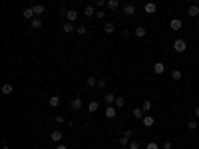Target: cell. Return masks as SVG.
Listing matches in <instances>:
<instances>
[{
  "label": "cell",
  "mask_w": 199,
  "mask_h": 149,
  "mask_svg": "<svg viewBox=\"0 0 199 149\" xmlns=\"http://www.w3.org/2000/svg\"><path fill=\"white\" fill-rule=\"evenodd\" d=\"M173 50H175V52H185V50H187V42L185 40H181V38H177L175 42H173Z\"/></svg>",
  "instance_id": "6da1fadb"
},
{
  "label": "cell",
  "mask_w": 199,
  "mask_h": 149,
  "mask_svg": "<svg viewBox=\"0 0 199 149\" xmlns=\"http://www.w3.org/2000/svg\"><path fill=\"white\" fill-rule=\"evenodd\" d=\"M116 116H117V108L116 105H108L105 108V119H116Z\"/></svg>",
  "instance_id": "7a4b0ae2"
},
{
  "label": "cell",
  "mask_w": 199,
  "mask_h": 149,
  "mask_svg": "<svg viewBox=\"0 0 199 149\" xmlns=\"http://www.w3.org/2000/svg\"><path fill=\"white\" fill-rule=\"evenodd\" d=\"M50 139H52L54 143H62V139H64V135H62V131H60V129H56V131H52V135H50Z\"/></svg>",
  "instance_id": "3957f363"
},
{
  "label": "cell",
  "mask_w": 199,
  "mask_h": 149,
  "mask_svg": "<svg viewBox=\"0 0 199 149\" xmlns=\"http://www.w3.org/2000/svg\"><path fill=\"white\" fill-rule=\"evenodd\" d=\"M181 26H183V24H181V20H179V18H173L171 22H169V28H171L173 32H179Z\"/></svg>",
  "instance_id": "277c9868"
},
{
  "label": "cell",
  "mask_w": 199,
  "mask_h": 149,
  "mask_svg": "<svg viewBox=\"0 0 199 149\" xmlns=\"http://www.w3.org/2000/svg\"><path fill=\"white\" fill-rule=\"evenodd\" d=\"M187 14L191 16V18H197L199 16V4H191V6L187 8Z\"/></svg>",
  "instance_id": "5b68a950"
},
{
  "label": "cell",
  "mask_w": 199,
  "mask_h": 149,
  "mask_svg": "<svg viewBox=\"0 0 199 149\" xmlns=\"http://www.w3.org/2000/svg\"><path fill=\"white\" fill-rule=\"evenodd\" d=\"M82 104H84V101H82V97H74V100L70 101V108L74 109V112H78V109L82 108Z\"/></svg>",
  "instance_id": "8992f818"
},
{
  "label": "cell",
  "mask_w": 199,
  "mask_h": 149,
  "mask_svg": "<svg viewBox=\"0 0 199 149\" xmlns=\"http://www.w3.org/2000/svg\"><path fill=\"white\" fill-rule=\"evenodd\" d=\"M116 97H117V96H113L112 92H105V96H104L105 105H113V104H116Z\"/></svg>",
  "instance_id": "52a82bcc"
},
{
  "label": "cell",
  "mask_w": 199,
  "mask_h": 149,
  "mask_svg": "<svg viewBox=\"0 0 199 149\" xmlns=\"http://www.w3.org/2000/svg\"><path fill=\"white\" fill-rule=\"evenodd\" d=\"M0 92H2L4 96H10V93L14 92V88H12V84H10V82H6V84H2V88H0Z\"/></svg>",
  "instance_id": "ba28073f"
},
{
  "label": "cell",
  "mask_w": 199,
  "mask_h": 149,
  "mask_svg": "<svg viewBox=\"0 0 199 149\" xmlns=\"http://www.w3.org/2000/svg\"><path fill=\"white\" fill-rule=\"evenodd\" d=\"M22 16H24L26 20H34V18H36V14H34V8H32V6H28L26 10L22 12Z\"/></svg>",
  "instance_id": "9c48e42d"
},
{
  "label": "cell",
  "mask_w": 199,
  "mask_h": 149,
  "mask_svg": "<svg viewBox=\"0 0 199 149\" xmlns=\"http://www.w3.org/2000/svg\"><path fill=\"white\" fill-rule=\"evenodd\" d=\"M78 20V12L76 10H68L66 12V22H76Z\"/></svg>",
  "instance_id": "30bf717a"
},
{
  "label": "cell",
  "mask_w": 199,
  "mask_h": 149,
  "mask_svg": "<svg viewBox=\"0 0 199 149\" xmlns=\"http://www.w3.org/2000/svg\"><path fill=\"white\" fill-rule=\"evenodd\" d=\"M153 72H155V74H163V72H165V64H163V62H155L153 64Z\"/></svg>",
  "instance_id": "8fae6325"
},
{
  "label": "cell",
  "mask_w": 199,
  "mask_h": 149,
  "mask_svg": "<svg viewBox=\"0 0 199 149\" xmlns=\"http://www.w3.org/2000/svg\"><path fill=\"white\" fill-rule=\"evenodd\" d=\"M141 123H143V127H153L155 119H153V116H145V117L141 119Z\"/></svg>",
  "instance_id": "7c38bea8"
},
{
  "label": "cell",
  "mask_w": 199,
  "mask_h": 149,
  "mask_svg": "<svg viewBox=\"0 0 199 149\" xmlns=\"http://www.w3.org/2000/svg\"><path fill=\"white\" fill-rule=\"evenodd\" d=\"M132 113H133V117H135V119H139V121H141V119L145 117V112H143L141 108H133V112H132Z\"/></svg>",
  "instance_id": "4fadbf2b"
},
{
  "label": "cell",
  "mask_w": 199,
  "mask_h": 149,
  "mask_svg": "<svg viewBox=\"0 0 199 149\" xmlns=\"http://www.w3.org/2000/svg\"><path fill=\"white\" fill-rule=\"evenodd\" d=\"M155 8H157V6H155V2H147L145 6H143V12H145V14H153Z\"/></svg>",
  "instance_id": "5bb4252c"
},
{
  "label": "cell",
  "mask_w": 199,
  "mask_h": 149,
  "mask_svg": "<svg viewBox=\"0 0 199 149\" xmlns=\"http://www.w3.org/2000/svg\"><path fill=\"white\" fill-rule=\"evenodd\" d=\"M124 14L125 16H133L135 14V6H133V4H125V6H124Z\"/></svg>",
  "instance_id": "9a60e30c"
},
{
  "label": "cell",
  "mask_w": 199,
  "mask_h": 149,
  "mask_svg": "<svg viewBox=\"0 0 199 149\" xmlns=\"http://www.w3.org/2000/svg\"><path fill=\"white\" fill-rule=\"evenodd\" d=\"M62 30H64V32L66 34H72V32H74V22H64V24H62Z\"/></svg>",
  "instance_id": "2e32d148"
},
{
  "label": "cell",
  "mask_w": 199,
  "mask_h": 149,
  "mask_svg": "<svg viewBox=\"0 0 199 149\" xmlns=\"http://www.w3.org/2000/svg\"><path fill=\"white\" fill-rule=\"evenodd\" d=\"M30 28L32 30H38V28H42V18H34V20H30Z\"/></svg>",
  "instance_id": "e0dca14e"
},
{
  "label": "cell",
  "mask_w": 199,
  "mask_h": 149,
  "mask_svg": "<svg viewBox=\"0 0 199 149\" xmlns=\"http://www.w3.org/2000/svg\"><path fill=\"white\" fill-rule=\"evenodd\" d=\"M133 34H135V36H137V38H145V34H147V30H145V28H143V26H137V28H135V30H133Z\"/></svg>",
  "instance_id": "ac0fdd59"
},
{
  "label": "cell",
  "mask_w": 199,
  "mask_h": 149,
  "mask_svg": "<svg viewBox=\"0 0 199 149\" xmlns=\"http://www.w3.org/2000/svg\"><path fill=\"white\" fill-rule=\"evenodd\" d=\"M48 104H50V108H58L60 105V96H52L48 100Z\"/></svg>",
  "instance_id": "d6986e66"
},
{
  "label": "cell",
  "mask_w": 199,
  "mask_h": 149,
  "mask_svg": "<svg viewBox=\"0 0 199 149\" xmlns=\"http://www.w3.org/2000/svg\"><path fill=\"white\" fill-rule=\"evenodd\" d=\"M108 8L112 12H116L117 8H120V0H108Z\"/></svg>",
  "instance_id": "ffe728a7"
},
{
  "label": "cell",
  "mask_w": 199,
  "mask_h": 149,
  "mask_svg": "<svg viewBox=\"0 0 199 149\" xmlns=\"http://www.w3.org/2000/svg\"><path fill=\"white\" fill-rule=\"evenodd\" d=\"M141 109H143V112H145V113H149L151 109H153V104H151L149 100H145V101H143V104H141Z\"/></svg>",
  "instance_id": "44dd1931"
},
{
  "label": "cell",
  "mask_w": 199,
  "mask_h": 149,
  "mask_svg": "<svg viewBox=\"0 0 199 149\" xmlns=\"http://www.w3.org/2000/svg\"><path fill=\"white\" fill-rule=\"evenodd\" d=\"M32 8H34V14H36L38 18H40V16L44 14V6H42V4H34Z\"/></svg>",
  "instance_id": "7402d4cb"
},
{
  "label": "cell",
  "mask_w": 199,
  "mask_h": 149,
  "mask_svg": "<svg viewBox=\"0 0 199 149\" xmlns=\"http://www.w3.org/2000/svg\"><path fill=\"white\" fill-rule=\"evenodd\" d=\"M98 109H100V104H98V101H90V105H88V112H90V113H96Z\"/></svg>",
  "instance_id": "603a6c76"
},
{
  "label": "cell",
  "mask_w": 199,
  "mask_h": 149,
  "mask_svg": "<svg viewBox=\"0 0 199 149\" xmlns=\"http://www.w3.org/2000/svg\"><path fill=\"white\" fill-rule=\"evenodd\" d=\"M96 14V8L94 6H86L84 8V16H88V18H92V16Z\"/></svg>",
  "instance_id": "cb8c5ba5"
},
{
  "label": "cell",
  "mask_w": 199,
  "mask_h": 149,
  "mask_svg": "<svg viewBox=\"0 0 199 149\" xmlns=\"http://www.w3.org/2000/svg\"><path fill=\"white\" fill-rule=\"evenodd\" d=\"M197 125H199L197 119H189V121H187V129H189V131H195V129H197Z\"/></svg>",
  "instance_id": "d4e9b609"
},
{
  "label": "cell",
  "mask_w": 199,
  "mask_h": 149,
  "mask_svg": "<svg viewBox=\"0 0 199 149\" xmlns=\"http://www.w3.org/2000/svg\"><path fill=\"white\" fill-rule=\"evenodd\" d=\"M181 76H183V74H181V70H173L171 72V80H175V82H179Z\"/></svg>",
  "instance_id": "484cf974"
},
{
  "label": "cell",
  "mask_w": 199,
  "mask_h": 149,
  "mask_svg": "<svg viewBox=\"0 0 199 149\" xmlns=\"http://www.w3.org/2000/svg\"><path fill=\"white\" fill-rule=\"evenodd\" d=\"M113 30H116V26H113V24H109V22L104 26V32L105 34H113Z\"/></svg>",
  "instance_id": "4316f807"
},
{
  "label": "cell",
  "mask_w": 199,
  "mask_h": 149,
  "mask_svg": "<svg viewBox=\"0 0 199 149\" xmlns=\"http://www.w3.org/2000/svg\"><path fill=\"white\" fill-rule=\"evenodd\" d=\"M76 32H78V34H80V36H84V34H86V32H88V26H84V24H80V26H78V28H76Z\"/></svg>",
  "instance_id": "83f0119b"
},
{
  "label": "cell",
  "mask_w": 199,
  "mask_h": 149,
  "mask_svg": "<svg viewBox=\"0 0 199 149\" xmlns=\"http://www.w3.org/2000/svg\"><path fill=\"white\" fill-rule=\"evenodd\" d=\"M88 86H90V88H96V86H98V80H96L94 76H90V78H88Z\"/></svg>",
  "instance_id": "f1b7e54d"
},
{
  "label": "cell",
  "mask_w": 199,
  "mask_h": 149,
  "mask_svg": "<svg viewBox=\"0 0 199 149\" xmlns=\"http://www.w3.org/2000/svg\"><path fill=\"white\" fill-rule=\"evenodd\" d=\"M124 104H125V100L117 96V97H116V104H113V105H116V108H124Z\"/></svg>",
  "instance_id": "f546056e"
},
{
  "label": "cell",
  "mask_w": 199,
  "mask_h": 149,
  "mask_svg": "<svg viewBox=\"0 0 199 149\" xmlns=\"http://www.w3.org/2000/svg\"><path fill=\"white\" fill-rule=\"evenodd\" d=\"M120 145H121V147H124V145H129V137L121 135V137H120Z\"/></svg>",
  "instance_id": "4dcf8cb0"
},
{
  "label": "cell",
  "mask_w": 199,
  "mask_h": 149,
  "mask_svg": "<svg viewBox=\"0 0 199 149\" xmlns=\"http://www.w3.org/2000/svg\"><path fill=\"white\" fill-rule=\"evenodd\" d=\"M145 149H159V147H157V143H155V141H149L145 145Z\"/></svg>",
  "instance_id": "1f68e13d"
},
{
  "label": "cell",
  "mask_w": 199,
  "mask_h": 149,
  "mask_svg": "<svg viewBox=\"0 0 199 149\" xmlns=\"http://www.w3.org/2000/svg\"><path fill=\"white\" fill-rule=\"evenodd\" d=\"M98 88H101V89L105 88V78H100V80H98Z\"/></svg>",
  "instance_id": "d6a6232c"
},
{
  "label": "cell",
  "mask_w": 199,
  "mask_h": 149,
  "mask_svg": "<svg viewBox=\"0 0 199 149\" xmlns=\"http://www.w3.org/2000/svg\"><path fill=\"white\" fill-rule=\"evenodd\" d=\"M129 149H139V141H129Z\"/></svg>",
  "instance_id": "836d02e7"
},
{
  "label": "cell",
  "mask_w": 199,
  "mask_h": 149,
  "mask_svg": "<svg viewBox=\"0 0 199 149\" xmlns=\"http://www.w3.org/2000/svg\"><path fill=\"white\" fill-rule=\"evenodd\" d=\"M56 123H66V117L64 116H56Z\"/></svg>",
  "instance_id": "e575fe53"
},
{
  "label": "cell",
  "mask_w": 199,
  "mask_h": 149,
  "mask_svg": "<svg viewBox=\"0 0 199 149\" xmlns=\"http://www.w3.org/2000/svg\"><path fill=\"white\" fill-rule=\"evenodd\" d=\"M163 149H173V145H171V141H165V143H163Z\"/></svg>",
  "instance_id": "d590c367"
},
{
  "label": "cell",
  "mask_w": 199,
  "mask_h": 149,
  "mask_svg": "<svg viewBox=\"0 0 199 149\" xmlns=\"http://www.w3.org/2000/svg\"><path fill=\"white\" fill-rule=\"evenodd\" d=\"M124 135H125V137H132L133 131H132V129H125V131H124Z\"/></svg>",
  "instance_id": "8d00e7d4"
},
{
  "label": "cell",
  "mask_w": 199,
  "mask_h": 149,
  "mask_svg": "<svg viewBox=\"0 0 199 149\" xmlns=\"http://www.w3.org/2000/svg\"><path fill=\"white\" fill-rule=\"evenodd\" d=\"M105 4V0H96V6H104Z\"/></svg>",
  "instance_id": "74e56055"
},
{
  "label": "cell",
  "mask_w": 199,
  "mask_h": 149,
  "mask_svg": "<svg viewBox=\"0 0 199 149\" xmlns=\"http://www.w3.org/2000/svg\"><path fill=\"white\" fill-rule=\"evenodd\" d=\"M56 149H68V147L64 145V143H58V147H56Z\"/></svg>",
  "instance_id": "f35d334b"
},
{
  "label": "cell",
  "mask_w": 199,
  "mask_h": 149,
  "mask_svg": "<svg viewBox=\"0 0 199 149\" xmlns=\"http://www.w3.org/2000/svg\"><path fill=\"white\" fill-rule=\"evenodd\" d=\"M195 117L199 119V108H195Z\"/></svg>",
  "instance_id": "ab89813d"
},
{
  "label": "cell",
  "mask_w": 199,
  "mask_h": 149,
  "mask_svg": "<svg viewBox=\"0 0 199 149\" xmlns=\"http://www.w3.org/2000/svg\"><path fill=\"white\" fill-rule=\"evenodd\" d=\"M189 2H191V4H199V0H189Z\"/></svg>",
  "instance_id": "60d3db41"
},
{
  "label": "cell",
  "mask_w": 199,
  "mask_h": 149,
  "mask_svg": "<svg viewBox=\"0 0 199 149\" xmlns=\"http://www.w3.org/2000/svg\"><path fill=\"white\" fill-rule=\"evenodd\" d=\"M0 149H8V145H6V143H2V147H0Z\"/></svg>",
  "instance_id": "b9f144b4"
},
{
  "label": "cell",
  "mask_w": 199,
  "mask_h": 149,
  "mask_svg": "<svg viewBox=\"0 0 199 149\" xmlns=\"http://www.w3.org/2000/svg\"><path fill=\"white\" fill-rule=\"evenodd\" d=\"M197 26H199V16H197Z\"/></svg>",
  "instance_id": "7bdbcfd3"
}]
</instances>
